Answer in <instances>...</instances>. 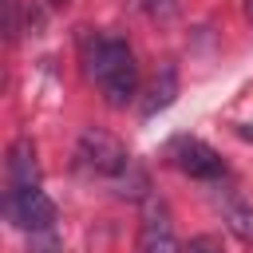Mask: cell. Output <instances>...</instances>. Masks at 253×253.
<instances>
[{
    "mask_svg": "<svg viewBox=\"0 0 253 253\" xmlns=\"http://www.w3.org/2000/svg\"><path fill=\"white\" fill-rule=\"evenodd\" d=\"M170 158H174V166H178L186 178H198V182H213V178H221V174H225L221 154H217L210 142L190 138V134H182V138H174V142H170Z\"/></svg>",
    "mask_w": 253,
    "mask_h": 253,
    "instance_id": "obj_3",
    "label": "cell"
},
{
    "mask_svg": "<svg viewBox=\"0 0 253 253\" xmlns=\"http://www.w3.org/2000/svg\"><path fill=\"white\" fill-rule=\"evenodd\" d=\"M4 217L28 233L36 229H51L55 225V202L43 190H28V194H4Z\"/></svg>",
    "mask_w": 253,
    "mask_h": 253,
    "instance_id": "obj_4",
    "label": "cell"
},
{
    "mask_svg": "<svg viewBox=\"0 0 253 253\" xmlns=\"http://www.w3.org/2000/svg\"><path fill=\"white\" fill-rule=\"evenodd\" d=\"M138 253H178L170 210L158 198H146V210H142V221H138Z\"/></svg>",
    "mask_w": 253,
    "mask_h": 253,
    "instance_id": "obj_5",
    "label": "cell"
},
{
    "mask_svg": "<svg viewBox=\"0 0 253 253\" xmlns=\"http://www.w3.org/2000/svg\"><path fill=\"white\" fill-rule=\"evenodd\" d=\"M142 4H146V12H150V16H158V20H166V16L178 8V0H142Z\"/></svg>",
    "mask_w": 253,
    "mask_h": 253,
    "instance_id": "obj_11",
    "label": "cell"
},
{
    "mask_svg": "<svg viewBox=\"0 0 253 253\" xmlns=\"http://www.w3.org/2000/svg\"><path fill=\"white\" fill-rule=\"evenodd\" d=\"M83 59H87V75L99 83V91L111 107H126L138 95V59L126 40L95 36L83 43Z\"/></svg>",
    "mask_w": 253,
    "mask_h": 253,
    "instance_id": "obj_1",
    "label": "cell"
},
{
    "mask_svg": "<svg viewBox=\"0 0 253 253\" xmlns=\"http://www.w3.org/2000/svg\"><path fill=\"white\" fill-rule=\"evenodd\" d=\"M174 91H178V79H174V67H162V75H154L150 91H146V103H142V115H154L162 107L174 103Z\"/></svg>",
    "mask_w": 253,
    "mask_h": 253,
    "instance_id": "obj_8",
    "label": "cell"
},
{
    "mask_svg": "<svg viewBox=\"0 0 253 253\" xmlns=\"http://www.w3.org/2000/svg\"><path fill=\"white\" fill-rule=\"evenodd\" d=\"M245 16H249V20H253V0H245Z\"/></svg>",
    "mask_w": 253,
    "mask_h": 253,
    "instance_id": "obj_12",
    "label": "cell"
},
{
    "mask_svg": "<svg viewBox=\"0 0 253 253\" xmlns=\"http://www.w3.org/2000/svg\"><path fill=\"white\" fill-rule=\"evenodd\" d=\"M40 190V162L32 138H16L8 146V194H28Z\"/></svg>",
    "mask_w": 253,
    "mask_h": 253,
    "instance_id": "obj_6",
    "label": "cell"
},
{
    "mask_svg": "<svg viewBox=\"0 0 253 253\" xmlns=\"http://www.w3.org/2000/svg\"><path fill=\"white\" fill-rule=\"evenodd\" d=\"M221 221L233 237H241L245 245H253V206L241 202L237 194H225L221 198Z\"/></svg>",
    "mask_w": 253,
    "mask_h": 253,
    "instance_id": "obj_7",
    "label": "cell"
},
{
    "mask_svg": "<svg viewBox=\"0 0 253 253\" xmlns=\"http://www.w3.org/2000/svg\"><path fill=\"white\" fill-rule=\"evenodd\" d=\"M134 158L126 154V146L111 134V130H99V126H87L75 142V166L87 174V178H99L107 186L119 182V174L130 166Z\"/></svg>",
    "mask_w": 253,
    "mask_h": 253,
    "instance_id": "obj_2",
    "label": "cell"
},
{
    "mask_svg": "<svg viewBox=\"0 0 253 253\" xmlns=\"http://www.w3.org/2000/svg\"><path fill=\"white\" fill-rule=\"evenodd\" d=\"M186 253H221V241H217V237H210V233H198V237H190Z\"/></svg>",
    "mask_w": 253,
    "mask_h": 253,
    "instance_id": "obj_10",
    "label": "cell"
},
{
    "mask_svg": "<svg viewBox=\"0 0 253 253\" xmlns=\"http://www.w3.org/2000/svg\"><path fill=\"white\" fill-rule=\"evenodd\" d=\"M28 253H63V241H59L55 225L51 229H36L32 241H28Z\"/></svg>",
    "mask_w": 253,
    "mask_h": 253,
    "instance_id": "obj_9",
    "label": "cell"
}]
</instances>
